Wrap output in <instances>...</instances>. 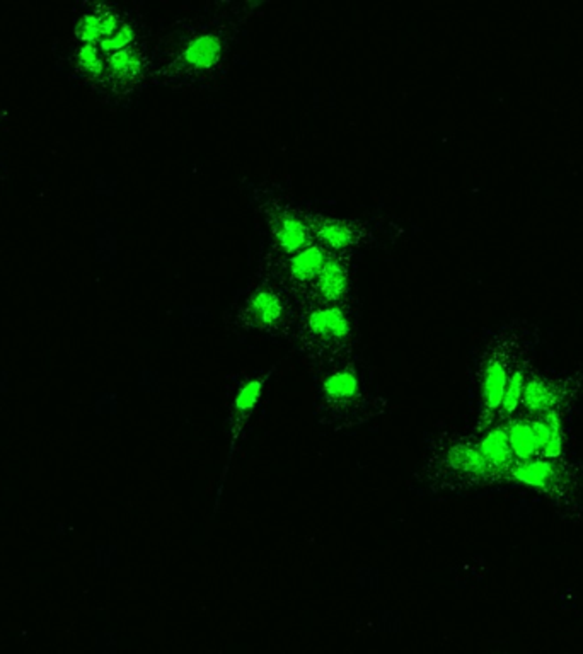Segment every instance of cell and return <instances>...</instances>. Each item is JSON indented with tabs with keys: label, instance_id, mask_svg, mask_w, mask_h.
<instances>
[{
	"label": "cell",
	"instance_id": "1",
	"mask_svg": "<svg viewBox=\"0 0 583 654\" xmlns=\"http://www.w3.org/2000/svg\"><path fill=\"white\" fill-rule=\"evenodd\" d=\"M238 22L222 14L176 22L154 77L171 87H195L217 79L231 59Z\"/></svg>",
	"mask_w": 583,
	"mask_h": 654
},
{
	"label": "cell",
	"instance_id": "2",
	"mask_svg": "<svg viewBox=\"0 0 583 654\" xmlns=\"http://www.w3.org/2000/svg\"><path fill=\"white\" fill-rule=\"evenodd\" d=\"M299 319V305L277 278L262 273L242 300L236 322L242 329L285 335Z\"/></svg>",
	"mask_w": 583,
	"mask_h": 654
},
{
	"label": "cell",
	"instance_id": "3",
	"mask_svg": "<svg viewBox=\"0 0 583 654\" xmlns=\"http://www.w3.org/2000/svg\"><path fill=\"white\" fill-rule=\"evenodd\" d=\"M299 336L314 358H340L350 346L352 322L346 305H305L299 309Z\"/></svg>",
	"mask_w": 583,
	"mask_h": 654
},
{
	"label": "cell",
	"instance_id": "4",
	"mask_svg": "<svg viewBox=\"0 0 583 654\" xmlns=\"http://www.w3.org/2000/svg\"><path fill=\"white\" fill-rule=\"evenodd\" d=\"M268 232L271 236L270 256L288 258L312 244L307 212L280 193L262 191L256 197Z\"/></svg>",
	"mask_w": 583,
	"mask_h": 654
},
{
	"label": "cell",
	"instance_id": "5",
	"mask_svg": "<svg viewBox=\"0 0 583 654\" xmlns=\"http://www.w3.org/2000/svg\"><path fill=\"white\" fill-rule=\"evenodd\" d=\"M328 256L329 254L320 244L312 242L311 246L288 258H275L266 254L263 273L277 278L290 292V295L296 298L301 309L320 277Z\"/></svg>",
	"mask_w": 583,
	"mask_h": 654
},
{
	"label": "cell",
	"instance_id": "6",
	"mask_svg": "<svg viewBox=\"0 0 583 654\" xmlns=\"http://www.w3.org/2000/svg\"><path fill=\"white\" fill-rule=\"evenodd\" d=\"M312 242L320 244L328 254L355 256L372 234L367 223L357 218L328 217L318 212H307Z\"/></svg>",
	"mask_w": 583,
	"mask_h": 654
},
{
	"label": "cell",
	"instance_id": "7",
	"mask_svg": "<svg viewBox=\"0 0 583 654\" xmlns=\"http://www.w3.org/2000/svg\"><path fill=\"white\" fill-rule=\"evenodd\" d=\"M352 264L353 256L350 254H329L302 307L346 305L352 287Z\"/></svg>",
	"mask_w": 583,
	"mask_h": 654
},
{
	"label": "cell",
	"instance_id": "8",
	"mask_svg": "<svg viewBox=\"0 0 583 654\" xmlns=\"http://www.w3.org/2000/svg\"><path fill=\"white\" fill-rule=\"evenodd\" d=\"M108 67L115 79L132 85L143 77V72L149 67V60L139 48L128 46L121 52L111 53L108 59Z\"/></svg>",
	"mask_w": 583,
	"mask_h": 654
},
{
	"label": "cell",
	"instance_id": "9",
	"mask_svg": "<svg viewBox=\"0 0 583 654\" xmlns=\"http://www.w3.org/2000/svg\"><path fill=\"white\" fill-rule=\"evenodd\" d=\"M120 29V20L117 14L104 11L100 14H87L77 24V38L85 44H94L96 41L106 40Z\"/></svg>",
	"mask_w": 583,
	"mask_h": 654
},
{
	"label": "cell",
	"instance_id": "10",
	"mask_svg": "<svg viewBox=\"0 0 583 654\" xmlns=\"http://www.w3.org/2000/svg\"><path fill=\"white\" fill-rule=\"evenodd\" d=\"M447 464L466 474L471 476H486L491 472L490 464L482 456L480 448H474L471 445H456L447 454Z\"/></svg>",
	"mask_w": 583,
	"mask_h": 654
},
{
	"label": "cell",
	"instance_id": "11",
	"mask_svg": "<svg viewBox=\"0 0 583 654\" xmlns=\"http://www.w3.org/2000/svg\"><path fill=\"white\" fill-rule=\"evenodd\" d=\"M360 384L353 368H342L329 374L322 382V392L329 400L343 402L359 394Z\"/></svg>",
	"mask_w": 583,
	"mask_h": 654
},
{
	"label": "cell",
	"instance_id": "12",
	"mask_svg": "<svg viewBox=\"0 0 583 654\" xmlns=\"http://www.w3.org/2000/svg\"><path fill=\"white\" fill-rule=\"evenodd\" d=\"M508 384L505 365L498 359H491L486 365L483 377V400L486 409L495 411L502 406L503 394Z\"/></svg>",
	"mask_w": 583,
	"mask_h": 654
},
{
	"label": "cell",
	"instance_id": "13",
	"mask_svg": "<svg viewBox=\"0 0 583 654\" xmlns=\"http://www.w3.org/2000/svg\"><path fill=\"white\" fill-rule=\"evenodd\" d=\"M480 452L486 458V462L490 464L491 469H503V467L510 465L514 454H512V448H510L506 430H502V428L491 430L482 440Z\"/></svg>",
	"mask_w": 583,
	"mask_h": 654
},
{
	"label": "cell",
	"instance_id": "14",
	"mask_svg": "<svg viewBox=\"0 0 583 654\" xmlns=\"http://www.w3.org/2000/svg\"><path fill=\"white\" fill-rule=\"evenodd\" d=\"M512 476L527 486L544 489V488H549V484L555 480L556 471L553 464L549 462L534 460V462H523V464L512 467Z\"/></svg>",
	"mask_w": 583,
	"mask_h": 654
},
{
	"label": "cell",
	"instance_id": "15",
	"mask_svg": "<svg viewBox=\"0 0 583 654\" xmlns=\"http://www.w3.org/2000/svg\"><path fill=\"white\" fill-rule=\"evenodd\" d=\"M522 402L530 413H546L555 406L556 394L541 378H530L523 385Z\"/></svg>",
	"mask_w": 583,
	"mask_h": 654
},
{
	"label": "cell",
	"instance_id": "16",
	"mask_svg": "<svg viewBox=\"0 0 583 654\" xmlns=\"http://www.w3.org/2000/svg\"><path fill=\"white\" fill-rule=\"evenodd\" d=\"M506 435H508L510 448H512L514 456H519L522 460H529L530 456L538 454L539 445H538V440L534 436L530 424L522 423V421H514L506 428Z\"/></svg>",
	"mask_w": 583,
	"mask_h": 654
},
{
	"label": "cell",
	"instance_id": "17",
	"mask_svg": "<svg viewBox=\"0 0 583 654\" xmlns=\"http://www.w3.org/2000/svg\"><path fill=\"white\" fill-rule=\"evenodd\" d=\"M263 385H264V378H255L242 385L239 394L234 400L236 423L242 424V421H246V417L249 416V413L255 409V406L258 404L262 397Z\"/></svg>",
	"mask_w": 583,
	"mask_h": 654
},
{
	"label": "cell",
	"instance_id": "18",
	"mask_svg": "<svg viewBox=\"0 0 583 654\" xmlns=\"http://www.w3.org/2000/svg\"><path fill=\"white\" fill-rule=\"evenodd\" d=\"M523 385L525 382H523L522 372H515L512 377L508 378L502 400L503 409L506 415H512L522 402Z\"/></svg>",
	"mask_w": 583,
	"mask_h": 654
},
{
	"label": "cell",
	"instance_id": "19",
	"mask_svg": "<svg viewBox=\"0 0 583 654\" xmlns=\"http://www.w3.org/2000/svg\"><path fill=\"white\" fill-rule=\"evenodd\" d=\"M134 40H135L134 28L130 24H121L120 29L113 36L101 41V50L111 55V53H117V52H121V50L132 46Z\"/></svg>",
	"mask_w": 583,
	"mask_h": 654
},
{
	"label": "cell",
	"instance_id": "20",
	"mask_svg": "<svg viewBox=\"0 0 583 654\" xmlns=\"http://www.w3.org/2000/svg\"><path fill=\"white\" fill-rule=\"evenodd\" d=\"M79 65L84 70H87L91 76L98 77L104 72V61L100 57V52L96 48V44H84L79 50Z\"/></svg>",
	"mask_w": 583,
	"mask_h": 654
}]
</instances>
